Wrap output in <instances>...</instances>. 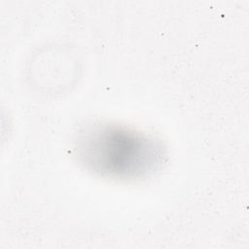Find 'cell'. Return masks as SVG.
Wrapping results in <instances>:
<instances>
[{
    "instance_id": "cell-1",
    "label": "cell",
    "mask_w": 249,
    "mask_h": 249,
    "mask_svg": "<svg viewBox=\"0 0 249 249\" xmlns=\"http://www.w3.org/2000/svg\"><path fill=\"white\" fill-rule=\"evenodd\" d=\"M76 155L89 170L101 176L135 180L148 177L163 162L160 140L122 124L92 122L78 133Z\"/></svg>"
}]
</instances>
